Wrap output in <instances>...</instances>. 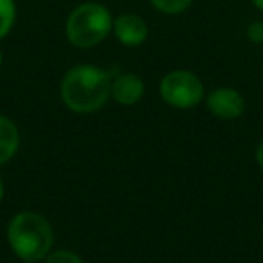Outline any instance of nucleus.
I'll return each instance as SVG.
<instances>
[{"label": "nucleus", "instance_id": "17", "mask_svg": "<svg viewBox=\"0 0 263 263\" xmlns=\"http://www.w3.org/2000/svg\"><path fill=\"white\" fill-rule=\"evenodd\" d=\"M24 263H33V261H24Z\"/></svg>", "mask_w": 263, "mask_h": 263}, {"label": "nucleus", "instance_id": "15", "mask_svg": "<svg viewBox=\"0 0 263 263\" xmlns=\"http://www.w3.org/2000/svg\"><path fill=\"white\" fill-rule=\"evenodd\" d=\"M2 198H4V182L0 179V202H2Z\"/></svg>", "mask_w": 263, "mask_h": 263}, {"label": "nucleus", "instance_id": "5", "mask_svg": "<svg viewBox=\"0 0 263 263\" xmlns=\"http://www.w3.org/2000/svg\"><path fill=\"white\" fill-rule=\"evenodd\" d=\"M205 105H208L209 112L218 119H238L241 114L245 112V98L231 87H220L211 90L205 96Z\"/></svg>", "mask_w": 263, "mask_h": 263}, {"label": "nucleus", "instance_id": "4", "mask_svg": "<svg viewBox=\"0 0 263 263\" xmlns=\"http://www.w3.org/2000/svg\"><path fill=\"white\" fill-rule=\"evenodd\" d=\"M159 94L166 105L179 110H190L204 99V83L191 70H172L161 80Z\"/></svg>", "mask_w": 263, "mask_h": 263}, {"label": "nucleus", "instance_id": "16", "mask_svg": "<svg viewBox=\"0 0 263 263\" xmlns=\"http://www.w3.org/2000/svg\"><path fill=\"white\" fill-rule=\"evenodd\" d=\"M0 65H2V51H0Z\"/></svg>", "mask_w": 263, "mask_h": 263}, {"label": "nucleus", "instance_id": "12", "mask_svg": "<svg viewBox=\"0 0 263 263\" xmlns=\"http://www.w3.org/2000/svg\"><path fill=\"white\" fill-rule=\"evenodd\" d=\"M247 38L252 44H263V22H252L247 27Z\"/></svg>", "mask_w": 263, "mask_h": 263}, {"label": "nucleus", "instance_id": "13", "mask_svg": "<svg viewBox=\"0 0 263 263\" xmlns=\"http://www.w3.org/2000/svg\"><path fill=\"white\" fill-rule=\"evenodd\" d=\"M256 162H258V166L263 172V141L258 144V148H256Z\"/></svg>", "mask_w": 263, "mask_h": 263}, {"label": "nucleus", "instance_id": "14", "mask_svg": "<svg viewBox=\"0 0 263 263\" xmlns=\"http://www.w3.org/2000/svg\"><path fill=\"white\" fill-rule=\"evenodd\" d=\"M252 4H254L259 11H263V0H252Z\"/></svg>", "mask_w": 263, "mask_h": 263}, {"label": "nucleus", "instance_id": "3", "mask_svg": "<svg viewBox=\"0 0 263 263\" xmlns=\"http://www.w3.org/2000/svg\"><path fill=\"white\" fill-rule=\"evenodd\" d=\"M114 18L108 8L98 2H85L70 11L65 24V34L70 45L92 49L110 34Z\"/></svg>", "mask_w": 263, "mask_h": 263}, {"label": "nucleus", "instance_id": "2", "mask_svg": "<svg viewBox=\"0 0 263 263\" xmlns=\"http://www.w3.org/2000/svg\"><path fill=\"white\" fill-rule=\"evenodd\" d=\"M8 241L22 261L38 263L52 251L54 231L45 216L33 211H20L8 223Z\"/></svg>", "mask_w": 263, "mask_h": 263}, {"label": "nucleus", "instance_id": "11", "mask_svg": "<svg viewBox=\"0 0 263 263\" xmlns=\"http://www.w3.org/2000/svg\"><path fill=\"white\" fill-rule=\"evenodd\" d=\"M44 263H85L81 256L76 252L69 251V249H58V251H51L45 256Z\"/></svg>", "mask_w": 263, "mask_h": 263}, {"label": "nucleus", "instance_id": "8", "mask_svg": "<svg viewBox=\"0 0 263 263\" xmlns=\"http://www.w3.org/2000/svg\"><path fill=\"white\" fill-rule=\"evenodd\" d=\"M20 146V132L15 121L0 116V164H6L16 155Z\"/></svg>", "mask_w": 263, "mask_h": 263}, {"label": "nucleus", "instance_id": "7", "mask_svg": "<svg viewBox=\"0 0 263 263\" xmlns=\"http://www.w3.org/2000/svg\"><path fill=\"white\" fill-rule=\"evenodd\" d=\"M144 81L134 72H119L112 78L110 98L123 106H132L143 99Z\"/></svg>", "mask_w": 263, "mask_h": 263}, {"label": "nucleus", "instance_id": "9", "mask_svg": "<svg viewBox=\"0 0 263 263\" xmlns=\"http://www.w3.org/2000/svg\"><path fill=\"white\" fill-rule=\"evenodd\" d=\"M16 20L15 0H0V40L11 33Z\"/></svg>", "mask_w": 263, "mask_h": 263}, {"label": "nucleus", "instance_id": "1", "mask_svg": "<svg viewBox=\"0 0 263 263\" xmlns=\"http://www.w3.org/2000/svg\"><path fill=\"white\" fill-rule=\"evenodd\" d=\"M112 78L114 74L101 67L76 65L63 74L60 98L70 112L92 114L108 101Z\"/></svg>", "mask_w": 263, "mask_h": 263}, {"label": "nucleus", "instance_id": "6", "mask_svg": "<svg viewBox=\"0 0 263 263\" xmlns=\"http://www.w3.org/2000/svg\"><path fill=\"white\" fill-rule=\"evenodd\" d=\"M112 31L117 40L126 47L143 45L148 38V24L136 13H123L114 18Z\"/></svg>", "mask_w": 263, "mask_h": 263}, {"label": "nucleus", "instance_id": "10", "mask_svg": "<svg viewBox=\"0 0 263 263\" xmlns=\"http://www.w3.org/2000/svg\"><path fill=\"white\" fill-rule=\"evenodd\" d=\"M191 2L193 0H150V4L164 15H179L190 8Z\"/></svg>", "mask_w": 263, "mask_h": 263}]
</instances>
